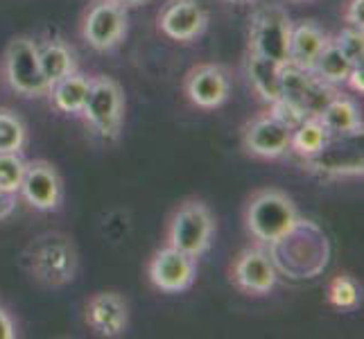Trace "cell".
Masks as SVG:
<instances>
[{"mask_svg":"<svg viewBox=\"0 0 364 339\" xmlns=\"http://www.w3.org/2000/svg\"><path fill=\"white\" fill-rule=\"evenodd\" d=\"M301 222L292 197L279 188H262L245 206V229L258 244L274 247L290 235Z\"/></svg>","mask_w":364,"mask_h":339,"instance_id":"1","label":"cell"},{"mask_svg":"<svg viewBox=\"0 0 364 339\" xmlns=\"http://www.w3.org/2000/svg\"><path fill=\"white\" fill-rule=\"evenodd\" d=\"M25 262L36 283L61 287L75 279L77 251L70 237L61 233H43L25 251Z\"/></svg>","mask_w":364,"mask_h":339,"instance_id":"2","label":"cell"},{"mask_svg":"<svg viewBox=\"0 0 364 339\" xmlns=\"http://www.w3.org/2000/svg\"><path fill=\"white\" fill-rule=\"evenodd\" d=\"M213 235H215V217L199 199H186L168 222V244L195 260L208 251Z\"/></svg>","mask_w":364,"mask_h":339,"instance_id":"3","label":"cell"},{"mask_svg":"<svg viewBox=\"0 0 364 339\" xmlns=\"http://www.w3.org/2000/svg\"><path fill=\"white\" fill-rule=\"evenodd\" d=\"M80 113L97 136H102L105 141H114L124 120V93L120 84L107 75L91 77L89 95Z\"/></svg>","mask_w":364,"mask_h":339,"instance_id":"4","label":"cell"},{"mask_svg":"<svg viewBox=\"0 0 364 339\" xmlns=\"http://www.w3.org/2000/svg\"><path fill=\"white\" fill-rule=\"evenodd\" d=\"M292 21L281 5H260L251 14L249 25V53L272 59L276 64H287Z\"/></svg>","mask_w":364,"mask_h":339,"instance_id":"5","label":"cell"},{"mask_svg":"<svg viewBox=\"0 0 364 339\" xmlns=\"http://www.w3.org/2000/svg\"><path fill=\"white\" fill-rule=\"evenodd\" d=\"M5 80L11 91L23 97H43L50 84L39 64V48L32 36H14L5 50Z\"/></svg>","mask_w":364,"mask_h":339,"instance_id":"6","label":"cell"},{"mask_svg":"<svg viewBox=\"0 0 364 339\" xmlns=\"http://www.w3.org/2000/svg\"><path fill=\"white\" fill-rule=\"evenodd\" d=\"M333 95V86L317 80L310 70H301L290 64L281 68V99L292 104L304 118L319 116Z\"/></svg>","mask_w":364,"mask_h":339,"instance_id":"7","label":"cell"},{"mask_svg":"<svg viewBox=\"0 0 364 339\" xmlns=\"http://www.w3.org/2000/svg\"><path fill=\"white\" fill-rule=\"evenodd\" d=\"M127 34V11L116 0H97L86 11L82 23V36L97 53L116 48Z\"/></svg>","mask_w":364,"mask_h":339,"instance_id":"8","label":"cell"},{"mask_svg":"<svg viewBox=\"0 0 364 339\" xmlns=\"http://www.w3.org/2000/svg\"><path fill=\"white\" fill-rule=\"evenodd\" d=\"M290 136L292 129L285 122H281L272 111L260 113L251 118L242 129V145L247 154L256 158L274 161L290 152Z\"/></svg>","mask_w":364,"mask_h":339,"instance_id":"9","label":"cell"},{"mask_svg":"<svg viewBox=\"0 0 364 339\" xmlns=\"http://www.w3.org/2000/svg\"><path fill=\"white\" fill-rule=\"evenodd\" d=\"M147 276H149V283H152L159 292L179 294V292H186L188 287L195 283L197 262L195 258L183 254V251L166 244L156 251L152 260H149Z\"/></svg>","mask_w":364,"mask_h":339,"instance_id":"10","label":"cell"},{"mask_svg":"<svg viewBox=\"0 0 364 339\" xmlns=\"http://www.w3.org/2000/svg\"><path fill=\"white\" fill-rule=\"evenodd\" d=\"M231 281L237 290L249 296L269 294L276 287V281H279V271H276L272 254H267L262 247L245 249L231 267Z\"/></svg>","mask_w":364,"mask_h":339,"instance_id":"11","label":"cell"},{"mask_svg":"<svg viewBox=\"0 0 364 339\" xmlns=\"http://www.w3.org/2000/svg\"><path fill=\"white\" fill-rule=\"evenodd\" d=\"M18 195L34 210L50 212L57 210L64 199V181L57 168L48 161H30L25 166V174L18 188Z\"/></svg>","mask_w":364,"mask_h":339,"instance_id":"12","label":"cell"},{"mask_svg":"<svg viewBox=\"0 0 364 339\" xmlns=\"http://www.w3.org/2000/svg\"><path fill=\"white\" fill-rule=\"evenodd\" d=\"M84 321L93 335L114 339L124 335L129 325V308L116 292H97L84 306Z\"/></svg>","mask_w":364,"mask_h":339,"instance_id":"13","label":"cell"},{"mask_svg":"<svg viewBox=\"0 0 364 339\" xmlns=\"http://www.w3.org/2000/svg\"><path fill=\"white\" fill-rule=\"evenodd\" d=\"M206 28V11L199 0H168L159 11V30L172 41H195Z\"/></svg>","mask_w":364,"mask_h":339,"instance_id":"14","label":"cell"},{"mask_svg":"<svg viewBox=\"0 0 364 339\" xmlns=\"http://www.w3.org/2000/svg\"><path fill=\"white\" fill-rule=\"evenodd\" d=\"M186 95L199 109H218L227 102L231 84L229 75L218 64H199L186 75Z\"/></svg>","mask_w":364,"mask_h":339,"instance_id":"15","label":"cell"},{"mask_svg":"<svg viewBox=\"0 0 364 339\" xmlns=\"http://www.w3.org/2000/svg\"><path fill=\"white\" fill-rule=\"evenodd\" d=\"M328 41H331V36L326 34L315 21H301L296 25L292 23L290 48H287V64L301 70H310Z\"/></svg>","mask_w":364,"mask_h":339,"instance_id":"16","label":"cell"},{"mask_svg":"<svg viewBox=\"0 0 364 339\" xmlns=\"http://www.w3.org/2000/svg\"><path fill=\"white\" fill-rule=\"evenodd\" d=\"M331 136H360L362 134V116L360 109L350 97L333 95L328 104L317 116Z\"/></svg>","mask_w":364,"mask_h":339,"instance_id":"17","label":"cell"},{"mask_svg":"<svg viewBox=\"0 0 364 339\" xmlns=\"http://www.w3.org/2000/svg\"><path fill=\"white\" fill-rule=\"evenodd\" d=\"M281 68L283 64H276L272 59L249 53L247 57V77L254 93L265 104H274L281 97Z\"/></svg>","mask_w":364,"mask_h":339,"instance_id":"18","label":"cell"},{"mask_svg":"<svg viewBox=\"0 0 364 339\" xmlns=\"http://www.w3.org/2000/svg\"><path fill=\"white\" fill-rule=\"evenodd\" d=\"M304 168L308 172L321 174V177H348V174H362V152H342L331 145L323 147L319 154L304 158Z\"/></svg>","mask_w":364,"mask_h":339,"instance_id":"19","label":"cell"},{"mask_svg":"<svg viewBox=\"0 0 364 339\" xmlns=\"http://www.w3.org/2000/svg\"><path fill=\"white\" fill-rule=\"evenodd\" d=\"M36 48H39V64L43 70V77L50 86L77 70V59H75L73 50L64 41L50 39L43 45L36 43Z\"/></svg>","mask_w":364,"mask_h":339,"instance_id":"20","label":"cell"},{"mask_svg":"<svg viewBox=\"0 0 364 339\" xmlns=\"http://www.w3.org/2000/svg\"><path fill=\"white\" fill-rule=\"evenodd\" d=\"M89 86H91V77H86V75L75 70L68 77L50 86L48 95L53 97V107L57 111L80 113L86 102V95H89Z\"/></svg>","mask_w":364,"mask_h":339,"instance_id":"21","label":"cell"},{"mask_svg":"<svg viewBox=\"0 0 364 339\" xmlns=\"http://www.w3.org/2000/svg\"><path fill=\"white\" fill-rule=\"evenodd\" d=\"M331 134L323 127L317 116L304 118L296 127L292 129L290 136V152H294L301 158H310L319 154L323 147L331 145Z\"/></svg>","mask_w":364,"mask_h":339,"instance_id":"22","label":"cell"},{"mask_svg":"<svg viewBox=\"0 0 364 339\" xmlns=\"http://www.w3.org/2000/svg\"><path fill=\"white\" fill-rule=\"evenodd\" d=\"M353 64L340 53V48L333 43V39L326 43V48L321 50V55L317 57V61L312 64L310 72L315 75L317 80H321L323 84H331V86H337V84H346V77Z\"/></svg>","mask_w":364,"mask_h":339,"instance_id":"23","label":"cell"},{"mask_svg":"<svg viewBox=\"0 0 364 339\" xmlns=\"http://www.w3.org/2000/svg\"><path fill=\"white\" fill-rule=\"evenodd\" d=\"M25 141H28L25 122L11 109H0V154H21Z\"/></svg>","mask_w":364,"mask_h":339,"instance_id":"24","label":"cell"},{"mask_svg":"<svg viewBox=\"0 0 364 339\" xmlns=\"http://www.w3.org/2000/svg\"><path fill=\"white\" fill-rule=\"evenodd\" d=\"M326 298H328V303L337 310H350L360 303V290L353 279H348V276H335L328 283Z\"/></svg>","mask_w":364,"mask_h":339,"instance_id":"25","label":"cell"},{"mask_svg":"<svg viewBox=\"0 0 364 339\" xmlns=\"http://www.w3.org/2000/svg\"><path fill=\"white\" fill-rule=\"evenodd\" d=\"M25 166H28V161H23L21 154H14V152L0 154V193L18 195Z\"/></svg>","mask_w":364,"mask_h":339,"instance_id":"26","label":"cell"},{"mask_svg":"<svg viewBox=\"0 0 364 339\" xmlns=\"http://www.w3.org/2000/svg\"><path fill=\"white\" fill-rule=\"evenodd\" d=\"M333 43L340 48V53L353 66L364 61V32L360 28H350V25H346L340 34L333 36Z\"/></svg>","mask_w":364,"mask_h":339,"instance_id":"27","label":"cell"},{"mask_svg":"<svg viewBox=\"0 0 364 339\" xmlns=\"http://www.w3.org/2000/svg\"><path fill=\"white\" fill-rule=\"evenodd\" d=\"M344 21L350 28H364V0H348L344 9Z\"/></svg>","mask_w":364,"mask_h":339,"instance_id":"28","label":"cell"},{"mask_svg":"<svg viewBox=\"0 0 364 339\" xmlns=\"http://www.w3.org/2000/svg\"><path fill=\"white\" fill-rule=\"evenodd\" d=\"M16 323L9 317V312L0 306V339H16Z\"/></svg>","mask_w":364,"mask_h":339,"instance_id":"29","label":"cell"},{"mask_svg":"<svg viewBox=\"0 0 364 339\" xmlns=\"http://www.w3.org/2000/svg\"><path fill=\"white\" fill-rule=\"evenodd\" d=\"M346 84L355 93H364V68H362V64H355L353 68H350L348 77H346Z\"/></svg>","mask_w":364,"mask_h":339,"instance_id":"30","label":"cell"},{"mask_svg":"<svg viewBox=\"0 0 364 339\" xmlns=\"http://www.w3.org/2000/svg\"><path fill=\"white\" fill-rule=\"evenodd\" d=\"M11 210H14V195L0 193V220L9 217Z\"/></svg>","mask_w":364,"mask_h":339,"instance_id":"31","label":"cell"},{"mask_svg":"<svg viewBox=\"0 0 364 339\" xmlns=\"http://www.w3.org/2000/svg\"><path fill=\"white\" fill-rule=\"evenodd\" d=\"M116 3H120V5H141V3H145V0H116Z\"/></svg>","mask_w":364,"mask_h":339,"instance_id":"32","label":"cell"},{"mask_svg":"<svg viewBox=\"0 0 364 339\" xmlns=\"http://www.w3.org/2000/svg\"><path fill=\"white\" fill-rule=\"evenodd\" d=\"M229 3H249V0H229Z\"/></svg>","mask_w":364,"mask_h":339,"instance_id":"33","label":"cell"},{"mask_svg":"<svg viewBox=\"0 0 364 339\" xmlns=\"http://www.w3.org/2000/svg\"><path fill=\"white\" fill-rule=\"evenodd\" d=\"M299 3H304V0H299Z\"/></svg>","mask_w":364,"mask_h":339,"instance_id":"34","label":"cell"}]
</instances>
